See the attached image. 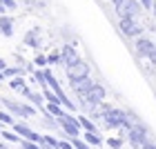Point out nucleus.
<instances>
[{
	"label": "nucleus",
	"instance_id": "38",
	"mask_svg": "<svg viewBox=\"0 0 156 149\" xmlns=\"http://www.w3.org/2000/svg\"><path fill=\"white\" fill-rule=\"evenodd\" d=\"M2 129H5V127H2V123H0V131H2Z\"/></svg>",
	"mask_w": 156,
	"mask_h": 149
},
{
	"label": "nucleus",
	"instance_id": "22",
	"mask_svg": "<svg viewBox=\"0 0 156 149\" xmlns=\"http://www.w3.org/2000/svg\"><path fill=\"white\" fill-rule=\"evenodd\" d=\"M18 145H20V149H42V145L34 143V140H27V138H23Z\"/></svg>",
	"mask_w": 156,
	"mask_h": 149
},
{
	"label": "nucleus",
	"instance_id": "36",
	"mask_svg": "<svg viewBox=\"0 0 156 149\" xmlns=\"http://www.w3.org/2000/svg\"><path fill=\"white\" fill-rule=\"evenodd\" d=\"M42 149H54V147H49V145H42Z\"/></svg>",
	"mask_w": 156,
	"mask_h": 149
},
{
	"label": "nucleus",
	"instance_id": "27",
	"mask_svg": "<svg viewBox=\"0 0 156 149\" xmlns=\"http://www.w3.org/2000/svg\"><path fill=\"white\" fill-rule=\"evenodd\" d=\"M47 58H49V65H56V62H58V60L62 58V56H60V54H49Z\"/></svg>",
	"mask_w": 156,
	"mask_h": 149
},
{
	"label": "nucleus",
	"instance_id": "11",
	"mask_svg": "<svg viewBox=\"0 0 156 149\" xmlns=\"http://www.w3.org/2000/svg\"><path fill=\"white\" fill-rule=\"evenodd\" d=\"M94 87V82H91V78H80V80H72V89L76 91L78 96H83V94H87V91Z\"/></svg>",
	"mask_w": 156,
	"mask_h": 149
},
{
	"label": "nucleus",
	"instance_id": "23",
	"mask_svg": "<svg viewBox=\"0 0 156 149\" xmlns=\"http://www.w3.org/2000/svg\"><path fill=\"white\" fill-rule=\"evenodd\" d=\"M40 145H49V147L58 149V145H60V140H58V138H54V136H42V143H40Z\"/></svg>",
	"mask_w": 156,
	"mask_h": 149
},
{
	"label": "nucleus",
	"instance_id": "4",
	"mask_svg": "<svg viewBox=\"0 0 156 149\" xmlns=\"http://www.w3.org/2000/svg\"><path fill=\"white\" fill-rule=\"evenodd\" d=\"M105 96H107L105 87H103V85H96V82H94V87H91L87 94H83V96H78V98H80V100L87 105V107H96V105H101V102L105 100Z\"/></svg>",
	"mask_w": 156,
	"mask_h": 149
},
{
	"label": "nucleus",
	"instance_id": "15",
	"mask_svg": "<svg viewBox=\"0 0 156 149\" xmlns=\"http://www.w3.org/2000/svg\"><path fill=\"white\" fill-rule=\"evenodd\" d=\"M9 87L13 91H18V94H23V89L27 87V82H25L23 76H16V78H11V80H9Z\"/></svg>",
	"mask_w": 156,
	"mask_h": 149
},
{
	"label": "nucleus",
	"instance_id": "26",
	"mask_svg": "<svg viewBox=\"0 0 156 149\" xmlns=\"http://www.w3.org/2000/svg\"><path fill=\"white\" fill-rule=\"evenodd\" d=\"M140 5H143V9L145 11H152V7H154V0H138Z\"/></svg>",
	"mask_w": 156,
	"mask_h": 149
},
{
	"label": "nucleus",
	"instance_id": "30",
	"mask_svg": "<svg viewBox=\"0 0 156 149\" xmlns=\"http://www.w3.org/2000/svg\"><path fill=\"white\" fill-rule=\"evenodd\" d=\"M7 11H9V9H7V5H5V2H0V16H5Z\"/></svg>",
	"mask_w": 156,
	"mask_h": 149
},
{
	"label": "nucleus",
	"instance_id": "25",
	"mask_svg": "<svg viewBox=\"0 0 156 149\" xmlns=\"http://www.w3.org/2000/svg\"><path fill=\"white\" fill-rule=\"evenodd\" d=\"M36 65L38 67H47L49 65V58H47L45 54H36Z\"/></svg>",
	"mask_w": 156,
	"mask_h": 149
},
{
	"label": "nucleus",
	"instance_id": "29",
	"mask_svg": "<svg viewBox=\"0 0 156 149\" xmlns=\"http://www.w3.org/2000/svg\"><path fill=\"white\" fill-rule=\"evenodd\" d=\"M58 149H74V145L69 143V140H60V145H58Z\"/></svg>",
	"mask_w": 156,
	"mask_h": 149
},
{
	"label": "nucleus",
	"instance_id": "34",
	"mask_svg": "<svg viewBox=\"0 0 156 149\" xmlns=\"http://www.w3.org/2000/svg\"><path fill=\"white\" fill-rule=\"evenodd\" d=\"M120 2H123V0H112V5H114V7H118Z\"/></svg>",
	"mask_w": 156,
	"mask_h": 149
},
{
	"label": "nucleus",
	"instance_id": "28",
	"mask_svg": "<svg viewBox=\"0 0 156 149\" xmlns=\"http://www.w3.org/2000/svg\"><path fill=\"white\" fill-rule=\"evenodd\" d=\"M0 2H5V5H7V9H9V11H11V9H16V7H18V2H16V0H0Z\"/></svg>",
	"mask_w": 156,
	"mask_h": 149
},
{
	"label": "nucleus",
	"instance_id": "12",
	"mask_svg": "<svg viewBox=\"0 0 156 149\" xmlns=\"http://www.w3.org/2000/svg\"><path fill=\"white\" fill-rule=\"evenodd\" d=\"M0 33H2L5 38H11L13 36V18L11 16H0Z\"/></svg>",
	"mask_w": 156,
	"mask_h": 149
},
{
	"label": "nucleus",
	"instance_id": "7",
	"mask_svg": "<svg viewBox=\"0 0 156 149\" xmlns=\"http://www.w3.org/2000/svg\"><path fill=\"white\" fill-rule=\"evenodd\" d=\"M11 129L16 131L20 138L34 140V143H38V145L42 143V136H40V133H36V131H34V129H31V127L27 125V123H13V125H11Z\"/></svg>",
	"mask_w": 156,
	"mask_h": 149
},
{
	"label": "nucleus",
	"instance_id": "21",
	"mask_svg": "<svg viewBox=\"0 0 156 149\" xmlns=\"http://www.w3.org/2000/svg\"><path fill=\"white\" fill-rule=\"evenodd\" d=\"M69 140H72L74 149H89V143L85 138H80V136H78V138H69Z\"/></svg>",
	"mask_w": 156,
	"mask_h": 149
},
{
	"label": "nucleus",
	"instance_id": "19",
	"mask_svg": "<svg viewBox=\"0 0 156 149\" xmlns=\"http://www.w3.org/2000/svg\"><path fill=\"white\" fill-rule=\"evenodd\" d=\"M2 74H5V78L11 80V78H16V76H23V69H20V67H7Z\"/></svg>",
	"mask_w": 156,
	"mask_h": 149
},
{
	"label": "nucleus",
	"instance_id": "8",
	"mask_svg": "<svg viewBox=\"0 0 156 149\" xmlns=\"http://www.w3.org/2000/svg\"><path fill=\"white\" fill-rule=\"evenodd\" d=\"M65 71H67L69 82H72V80H80V78H87L89 76V65L80 60V62H76V65H69Z\"/></svg>",
	"mask_w": 156,
	"mask_h": 149
},
{
	"label": "nucleus",
	"instance_id": "5",
	"mask_svg": "<svg viewBox=\"0 0 156 149\" xmlns=\"http://www.w3.org/2000/svg\"><path fill=\"white\" fill-rule=\"evenodd\" d=\"M140 13V7L136 0H123L118 7H116V16L118 18H138Z\"/></svg>",
	"mask_w": 156,
	"mask_h": 149
},
{
	"label": "nucleus",
	"instance_id": "14",
	"mask_svg": "<svg viewBox=\"0 0 156 149\" xmlns=\"http://www.w3.org/2000/svg\"><path fill=\"white\" fill-rule=\"evenodd\" d=\"M25 45L27 47H31V49H38V45H40V40H38V31H27L25 33Z\"/></svg>",
	"mask_w": 156,
	"mask_h": 149
},
{
	"label": "nucleus",
	"instance_id": "9",
	"mask_svg": "<svg viewBox=\"0 0 156 149\" xmlns=\"http://www.w3.org/2000/svg\"><path fill=\"white\" fill-rule=\"evenodd\" d=\"M154 51V42L150 38H136V54L143 56V58H150V54Z\"/></svg>",
	"mask_w": 156,
	"mask_h": 149
},
{
	"label": "nucleus",
	"instance_id": "31",
	"mask_svg": "<svg viewBox=\"0 0 156 149\" xmlns=\"http://www.w3.org/2000/svg\"><path fill=\"white\" fill-rule=\"evenodd\" d=\"M143 149H156V143H150V140H147V143L143 145Z\"/></svg>",
	"mask_w": 156,
	"mask_h": 149
},
{
	"label": "nucleus",
	"instance_id": "10",
	"mask_svg": "<svg viewBox=\"0 0 156 149\" xmlns=\"http://www.w3.org/2000/svg\"><path fill=\"white\" fill-rule=\"evenodd\" d=\"M60 56H62V60H65V67H69V65H76V62H80V56H78V51H76V49H74L72 45H65V47H62Z\"/></svg>",
	"mask_w": 156,
	"mask_h": 149
},
{
	"label": "nucleus",
	"instance_id": "3",
	"mask_svg": "<svg viewBox=\"0 0 156 149\" xmlns=\"http://www.w3.org/2000/svg\"><path fill=\"white\" fill-rule=\"evenodd\" d=\"M58 120V125L62 127V131L67 133L69 138H78L80 136V123H78V116H72V113H62L60 118H56Z\"/></svg>",
	"mask_w": 156,
	"mask_h": 149
},
{
	"label": "nucleus",
	"instance_id": "32",
	"mask_svg": "<svg viewBox=\"0 0 156 149\" xmlns=\"http://www.w3.org/2000/svg\"><path fill=\"white\" fill-rule=\"evenodd\" d=\"M150 60H152V62H154V65H156V47H154V51L150 54Z\"/></svg>",
	"mask_w": 156,
	"mask_h": 149
},
{
	"label": "nucleus",
	"instance_id": "2",
	"mask_svg": "<svg viewBox=\"0 0 156 149\" xmlns=\"http://www.w3.org/2000/svg\"><path fill=\"white\" fill-rule=\"evenodd\" d=\"M127 140H129V145H132V147L143 149V145L147 143V127H145L143 123L132 125L129 129H127Z\"/></svg>",
	"mask_w": 156,
	"mask_h": 149
},
{
	"label": "nucleus",
	"instance_id": "20",
	"mask_svg": "<svg viewBox=\"0 0 156 149\" xmlns=\"http://www.w3.org/2000/svg\"><path fill=\"white\" fill-rule=\"evenodd\" d=\"M0 123H2V125H13V123H16V120H13V113H9V111H2V109H0Z\"/></svg>",
	"mask_w": 156,
	"mask_h": 149
},
{
	"label": "nucleus",
	"instance_id": "33",
	"mask_svg": "<svg viewBox=\"0 0 156 149\" xmlns=\"http://www.w3.org/2000/svg\"><path fill=\"white\" fill-rule=\"evenodd\" d=\"M5 69H7V62H5L2 58H0V71H5Z\"/></svg>",
	"mask_w": 156,
	"mask_h": 149
},
{
	"label": "nucleus",
	"instance_id": "16",
	"mask_svg": "<svg viewBox=\"0 0 156 149\" xmlns=\"http://www.w3.org/2000/svg\"><path fill=\"white\" fill-rule=\"evenodd\" d=\"M0 136H2L7 143H20V140H23L16 131H9V129H2V131H0Z\"/></svg>",
	"mask_w": 156,
	"mask_h": 149
},
{
	"label": "nucleus",
	"instance_id": "17",
	"mask_svg": "<svg viewBox=\"0 0 156 149\" xmlns=\"http://www.w3.org/2000/svg\"><path fill=\"white\" fill-rule=\"evenodd\" d=\"M34 82H38V85H40V89L49 87L47 80H45V71H42V69H34Z\"/></svg>",
	"mask_w": 156,
	"mask_h": 149
},
{
	"label": "nucleus",
	"instance_id": "13",
	"mask_svg": "<svg viewBox=\"0 0 156 149\" xmlns=\"http://www.w3.org/2000/svg\"><path fill=\"white\" fill-rule=\"evenodd\" d=\"M83 138L87 140L91 147H101V145H103V138L98 136V131H85V133H83Z\"/></svg>",
	"mask_w": 156,
	"mask_h": 149
},
{
	"label": "nucleus",
	"instance_id": "35",
	"mask_svg": "<svg viewBox=\"0 0 156 149\" xmlns=\"http://www.w3.org/2000/svg\"><path fill=\"white\" fill-rule=\"evenodd\" d=\"M2 80H5V74H2V71H0V82H2Z\"/></svg>",
	"mask_w": 156,
	"mask_h": 149
},
{
	"label": "nucleus",
	"instance_id": "24",
	"mask_svg": "<svg viewBox=\"0 0 156 149\" xmlns=\"http://www.w3.org/2000/svg\"><path fill=\"white\" fill-rule=\"evenodd\" d=\"M107 147L109 149H120L123 147V138H107Z\"/></svg>",
	"mask_w": 156,
	"mask_h": 149
},
{
	"label": "nucleus",
	"instance_id": "37",
	"mask_svg": "<svg viewBox=\"0 0 156 149\" xmlns=\"http://www.w3.org/2000/svg\"><path fill=\"white\" fill-rule=\"evenodd\" d=\"M152 11H154V13H156V2H154V7H152Z\"/></svg>",
	"mask_w": 156,
	"mask_h": 149
},
{
	"label": "nucleus",
	"instance_id": "1",
	"mask_svg": "<svg viewBox=\"0 0 156 149\" xmlns=\"http://www.w3.org/2000/svg\"><path fill=\"white\" fill-rule=\"evenodd\" d=\"M0 102L5 105V109L9 113H13L18 118H34L36 116V109H38V107H31V105L18 102V100H9V98H0Z\"/></svg>",
	"mask_w": 156,
	"mask_h": 149
},
{
	"label": "nucleus",
	"instance_id": "18",
	"mask_svg": "<svg viewBox=\"0 0 156 149\" xmlns=\"http://www.w3.org/2000/svg\"><path fill=\"white\" fill-rule=\"evenodd\" d=\"M78 123H80V127H83L85 131H98V129H96V125L91 123L87 116H78Z\"/></svg>",
	"mask_w": 156,
	"mask_h": 149
},
{
	"label": "nucleus",
	"instance_id": "6",
	"mask_svg": "<svg viewBox=\"0 0 156 149\" xmlns=\"http://www.w3.org/2000/svg\"><path fill=\"white\" fill-rule=\"evenodd\" d=\"M118 27H120V31H123L125 36H129V38H138L140 33H143V29H140L136 18H120Z\"/></svg>",
	"mask_w": 156,
	"mask_h": 149
}]
</instances>
